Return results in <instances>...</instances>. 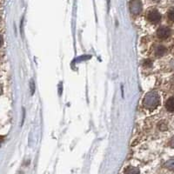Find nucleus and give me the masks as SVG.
I'll return each mask as SVG.
<instances>
[{"mask_svg":"<svg viewBox=\"0 0 174 174\" xmlns=\"http://www.w3.org/2000/svg\"><path fill=\"white\" fill-rule=\"evenodd\" d=\"M159 102H160V98H159L158 94L155 91H152V92H148L147 94L144 96L143 104L145 108L152 110L158 107Z\"/></svg>","mask_w":174,"mask_h":174,"instance_id":"obj_1","label":"nucleus"},{"mask_svg":"<svg viewBox=\"0 0 174 174\" xmlns=\"http://www.w3.org/2000/svg\"><path fill=\"white\" fill-rule=\"evenodd\" d=\"M129 7L131 14L139 15L142 11V3L140 0H130L129 3Z\"/></svg>","mask_w":174,"mask_h":174,"instance_id":"obj_2","label":"nucleus"},{"mask_svg":"<svg viewBox=\"0 0 174 174\" xmlns=\"http://www.w3.org/2000/svg\"><path fill=\"white\" fill-rule=\"evenodd\" d=\"M146 17H147L148 21L152 23V24H158L161 20L160 13L155 9L150 10L147 12Z\"/></svg>","mask_w":174,"mask_h":174,"instance_id":"obj_3","label":"nucleus"},{"mask_svg":"<svg viewBox=\"0 0 174 174\" xmlns=\"http://www.w3.org/2000/svg\"><path fill=\"white\" fill-rule=\"evenodd\" d=\"M171 33H172L171 29L169 27H166V26L159 27L157 30V36L161 39H166L167 38H169Z\"/></svg>","mask_w":174,"mask_h":174,"instance_id":"obj_4","label":"nucleus"},{"mask_svg":"<svg viewBox=\"0 0 174 174\" xmlns=\"http://www.w3.org/2000/svg\"><path fill=\"white\" fill-rule=\"evenodd\" d=\"M165 52H166V48L164 46V45H158L156 46L155 48V55L157 57H162L164 56L165 54Z\"/></svg>","mask_w":174,"mask_h":174,"instance_id":"obj_5","label":"nucleus"},{"mask_svg":"<svg viewBox=\"0 0 174 174\" xmlns=\"http://www.w3.org/2000/svg\"><path fill=\"white\" fill-rule=\"evenodd\" d=\"M165 108L168 112H174V98H170L166 100Z\"/></svg>","mask_w":174,"mask_h":174,"instance_id":"obj_6","label":"nucleus"},{"mask_svg":"<svg viewBox=\"0 0 174 174\" xmlns=\"http://www.w3.org/2000/svg\"><path fill=\"white\" fill-rule=\"evenodd\" d=\"M125 174H139V170L133 166H128L125 170Z\"/></svg>","mask_w":174,"mask_h":174,"instance_id":"obj_7","label":"nucleus"},{"mask_svg":"<svg viewBox=\"0 0 174 174\" xmlns=\"http://www.w3.org/2000/svg\"><path fill=\"white\" fill-rule=\"evenodd\" d=\"M165 166L167 169L171 170V171H174V158L170 159L167 162H165Z\"/></svg>","mask_w":174,"mask_h":174,"instance_id":"obj_8","label":"nucleus"},{"mask_svg":"<svg viewBox=\"0 0 174 174\" xmlns=\"http://www.w3.org/2000/svg\"><path fill=\"white\" fill-rule=\"evenodd\" d=\"M167 17L171 22H173L174 23V8L170 9L167 12Z\"/></svg>","mask_w":174,"mask_h":174,"instance_id":"obj_9","label":"nucleus"},{"mask_svg":"<svg viewBox=\"0 0 174 174\" xmlns=\"http://www.w3.org/2000/svg\"><path fill=\"white\" fill-rule=\"evenodd\" d=\"M167 127H168V126H167V124H166L165 121H161L160 123L158 124V128H159V130H167Z\"/></svg>","mask_w":174,"mask_h":174,"instance_id":"obj_10","label":"nucleus"},{"mask_svg":"<svg viewBox=\"0 0 174 174\" xmlns=\"http://www.w3.org/2000/svg\"><path fill=\"white\" fill-rule=\"evenodd\" d=\"M152 64V62L150 60V59H146V60L144 61V63H143V65H144V66H151Z\"/></svg>","mask_w":174,"mask_h":174,"instance_id":"obj_11","label":"nucleus"},{"mask_svg":"<svg viewBox=\"0 0 174 174\" xmlns=\"http://www.w3.org/2000/svg\"><path fill=\"white\" fill-rule=\"evenodd\" d=\"M30 87H31V94H33V93H34V87H35L33 80L30 81Z\"/></svg>","mask_w":174,"mask_h":174,"instance_id":"obj_12","label":"nucleus"},{"mask_svg":"<svg viewBox=\"0 0 174 174\" xmlns=\"http://www.w3.org/2000/svg\"><path fill=\"white\" fill-rule=\"evenodd\" d=\"M170 145L172 146V148H174V136L172 138V139H171V142H170Z\"/></svg>","mask_w":174,"mask_h":174,"instance_id":"obj_13","label":"nucleus"},{"mask_svg":"<svg viewBox=\"0 0 174 174\" xmlns=\"http://www.w3.org/2000/svg\"><path fill=\"white\" fill-rule=\"evenodd\" d=\"M2 44H3V39H2V37L0 36V47L2 46Z\"/></svg>","mask_w":174,"mask_h":174,"instance_id":"obj_14","label":"nucleus"},{"mask_svg":"<svg viewBox=\"0 0 174 174\" xmlns=\"http://www.w3.org/2000/svg\"><path fill=\"white\" fill-rule=\"evenodd\" d=\"M151 2H152V3H158L160 0H150Z\"/></svg>","mask_w":174,"mask_h":174,"instance_id":"obj_15","label":"nucleus"},{"mask_svg":"<svg viewBox=\"0 0 174 174\" xmlns=\"http://www.w3.org/2000/svg\"><path fill=\"white\" fill-rule=\"evenodd\" d=\"M172 1H174V0H172Z\"/></svg>","mask_w":174,"mask_h":174,"instance_id":"obj_16","label":"nucleus"}]
</instances>
